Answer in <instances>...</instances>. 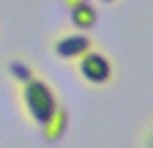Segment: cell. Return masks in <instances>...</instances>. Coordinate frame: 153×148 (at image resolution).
Segmentation results:
<instances>
[{
  "instance_id": "cell-2",
  "label": "cell",
  "mask_w": 153,
  "mask_h": 148,
  "mask_svg": "<svg viewBox=\"0 0 153 148\" xmlns=\"http://www.w3.org/2000/svg\"><path fill=\"white\" fill-rule=\"evenodd\" d=\"M74 69H76V77L90 88H104V85H109L115 80V61L107 52L96 49V47L88 49L82 58H76Z\"/></svg>"
},
{
  "instance_id": "cell-6",
  "label": "cell",
  "mask_w": 153,
  "mask_h": 148,
  "mask_svg": "<svg viewBox=\"0 0 153 148\" xmlns=\"http://www.w3.org/2000/svg\"><path fill=\"white\" fill-rule=\"evenodd\" d=\"M6 69H8V74H11V80L16 82V88H19V85H25L30 77H36V74H38V71H36L27 61H22V58H11Z\"/></svg>"
},
{
  "instance_id": "cell-1",
  "label": "cell",
  "mask_w": 153,
  "mask_h": 148,
  "mask_svg": "<svg viewBox=\"0 0 153 148\" xmlns=\"http://www.w3.org/2000/svg\"><path fill=\"white\" fill-rule=\"evenodd\" d=\"M19 102H22V113L41 129L52 115L55 110L60 107V99H57L55 88L47 77H41V74H36V77H30L25 85H19Z\"/></svg>"
},
{
  "instance_id": "cell-3",
  "label": "cell",
  "mask_w": 153,
  "mask_h": 148,
  "mask_svg": "<svg viewBox=\"0 0 153 148\" xmlns=\"http://www.w3.org/2000/svg\"><path fill=\"white\" fill-rule=\"evenodd\" d=\"M93 44L96 41L90 39V33L71 30V33H60V36H55V39H52V52H55V58L74 63L76 58H82L88 49H93Z\"/></svg>"
},
{
  "instance_id": "cell-9",
  "label": "cell",
  "mask_w": 153,
  "mask_h": 148,
  "mask_svg": "<svg viewBox=\"0 0 153 148\" xmlns=\"http://www.w3.org/2000/svg\"><path fill=\"white\" fill-rule=\"evenodd\" d=\"M101 3H104V6H115V3H118V0H101Z\"/></svg>"
},
{
  "instance_id": "cell-5",
  "label": "cell",
  "mask_w": 153,
  "mask_h": 148,
  "mask_svg": "<svg viewBox=\"0 0 153 148\" xmlns=\"http://www.w3.org/2000/svg\"><path fill=\"white\" fill-rule=\"evenodd\" d=\"M68 25L79 33H90L96 25H99V11H96L93 3H85V6H76L68 11Z\"/></svg>"
},
{
  "instance_id": "cell-8",
  "label": "cell",
  "mask_w": 153,
  "mask_h": 148,
  "mask_svg": "<svg viewBox=\"0 0 153 148\" xmlns=\"http://www.w3.org/2000/svg\"><path fill=\"white\" fill-rule=\"evenodd\" d=\"M63 3V8L66 11H71V8H76V6H85V3H93V0H60Z\"/></svg>"
},
{
  "instance_id": "cell-7",
  "label": "cell",
  "mask_w": 153,
  "mask_h": 148,
  "mask_svg": "<svg viewBox=\"0 0 153 148\" xmlns=\"http://www.w3.org/2000/svg\"><path fill=\"white\" fill-rule=\"evenodd\" d=\"M137 148H153V115L145 121V126L140 129V137H137Z\"/></svg>"
},
{
  "instance_id": "cell-4",
  "label": "cell",
  "mask_w": 153,
  "mask_h": 148,
  "mask_svg": "<svg viewBox=\"0 0 153 148\" xmlns=\"http://www.w3.org/2000/svg\"><path fill=\"white\" fill-rule=\"evenodd\" d=\"M66 129H68V107L60 102V107L55 110V115L41 126V137H44L47 143H57V140H63Z\"/></svg>"
}]
</instances>
